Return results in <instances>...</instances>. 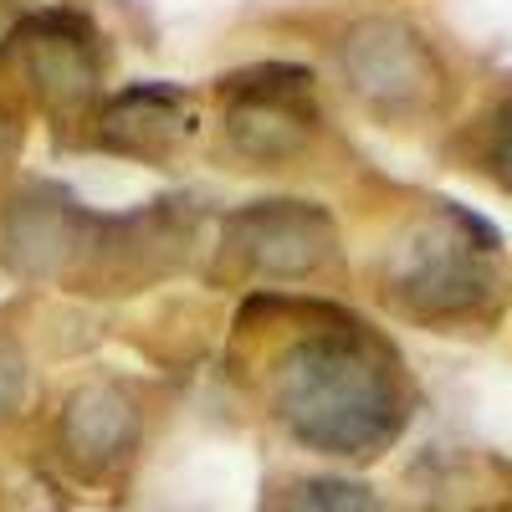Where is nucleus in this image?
<instances>
[{"instance_id": "1", "label": "nucleus", "mask_w": 512, "mask_h": 512, "mask_svg": "<svg viewBox=\"0 0 512 512\" xmlns=\"http://www.w3.org/2000/svg\"><path fill=\"white\" fill-rule=\"evenodd\" d=\"M277 415L297 441L333 456H369L400 431L395 359L359 328L303 338L277 369Z\"/></svg>"}, {"instance_id": "2", "label": "nucleus", "mask_w": 512, "mask_h": 512, "mask_svg": "<svg viewBox=\"0 0 512 512\" xmlns=\"http://www.w3.org/2000/svg\"><path fill=\"white\" fill-rule=\"evenodd\" d=\"M287 512H379L364 487L349 482H308L287 497Z\"/></svg>"}]
</instances>
